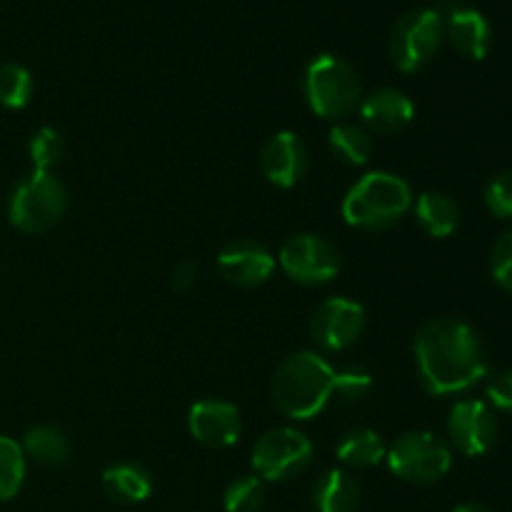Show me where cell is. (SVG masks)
Instances as JSON below:
<instances>
[{
	"label": "cell",
	"instance_id": "obj_24",
	"mask_svg": "<svg viewBox=\"0 0 512 512\" xmlns=\"http://www.w3.org/2000/svg\"><path fill=\"white\" fill-rule=\"evenodd\" d=\"M33 75L20 63L0 65V105L8 110H23L33 98Z\"/></svg>",
	"mask_w": 512,
	"mask_h": 512
},
{
	"label": "cell",
	"instance_id": "obj_6",
	"mask_svg": "<svg viewBox=\"0 0 512 512\" xmlns=\"http://www.w3.org/2000/svg\"><path fill=\"white\" fill-rule=\"evenodd\" d=\"M385 463L403 483L433 485L453 468V450L428 430H408L390 445Z\"/></svg>",
	"mask_w": 512,
	"mask_h": 512
},
{
	"label": "cell",
	"instance_id": "obj_5",
	"mask_svg": "<svg viewBox=\"0 0 512 512\" xmlns=\"http://www.w3.org/2000/svg\"><path fill=\"white\" fill-rule=\"evenodd\" d=\"M68 210V190L55 173L33 170L13 188L8 198V220L20 233H48Z\"/></svg>",
	"mask_w": 512,
	"mask_h": 512
},
{
	"label": "cell",
	"instance_id": "obj_20",
	"mask_svg": "<svg viewBox=\"0 0 512 512\" xmlns=\"http://www.w3.org/2000/svg\"><path fill=\"white\" fill-rule=\"evenodd\" d=\"M335 455L343 465L355 470H368L375 468L385 460L388 455V445L383 443L375 430L370 428H353L340 438V443L335 445Z\"/></svg>",
	"mask_w": 512,
	"mask_h": 512
},
{
	"label": "cell",
	"instance_id": "obj_9",
	"mask_svg": "<svg viewBox=\"0 0 512 512\" xmlns=\"http://www.w3.org/2000/svg\"><path fill=\"white\" fill-rule=\"evenodd\" d=\"M278 263L283 273L300 285H325L340 273L335 245L313 233H298L285 240Z\"/></svg>",
	"mask_w": 512,
	"mask_h": 512
},
{
	"label": "cell",
	"instance_id": "obj_19",
	"mask_svg": "<svg viewBox=\"0 0 512 512\" xmlns=\"http://www.w3.org/2000/svg\"><path fill=\"white\" fill-rule=\"evenodd\" d=\"M415 220L430 238H450L460 225V208L450 195L428 190L415 200Z\"/></svg>",
	"mask_w": 512,
	"mask_h": 512
},
{
	"label": "cell",
	"instance_id": "obj_7",
	"mask_svg": "<svg viewBox=\"0 0 512 512\" xmlns=\"http://www.w3.org/2000/svg\"><path fill=\"white\" fill-rule=\"evenodd\" d=\"M445 40L443 13L435 8H418L398 18L390 30V58L403 73H418L438 55Z\"/></svg>",
	"mask_w": 512,
	"mask_h": 512
},
{
	"label": "cell",
	"instance_id": "obj_10",
	"mask_svg": "<svg viewBox=\"0 0 512 512\" xmlns=\"http://www.w3.org/2000/svg\"><path fill=\"white\" fill-rule=\"evenodd\" d=\"M368 315L360 303L350 298H328L310 315V335L330 353L348 350L363 338Z\"/></svg>",
	"mask_w": 512,
	"mask_h": 512
},
{
	"label": "cell",
	"instance_id": "obj_13",
	"mask_svg": "<svg viewBox=\"0 0 512 512\" xmlns=\"http://www.w3.org/2000/svg\"><path fill=\"white\" fill-rule=\"evenodd\" d=\"M308 148L303 138L290 130H280L265 143L260 153V168H263L265 180L275 188H293L308 173Z\"/></svg>",
	"mask_w": 512,
	"mask_h": 512
},
{
	"label": "cell",
	"instance_id": "obj_31",
	"mask_svg": "<svg viewBox=\"0 0 512 512\" xmlns=\"http://www.w3.org/2000/svg\"><path fill=\"white\" fill-rule=\"evenodd\" d=\"M195 280H198V265L193 263V260H183V263L175 268L173 273V288L178 290V293H185V290H190L195 285Z\"/></svg>",
	"mask_w": 512,
	"mask_h": 512
},
{
	"label": "cell",
	"instance_id": "obj_1",
	"mask_svg": "<svg viewBox=\"0 0 512 512\" xmlns=\"http://www.w3.org/2000/svg\"><path fill=\"white\" fill-rule=\"evenodd\" d=\"M413 350L420 383L430 395L463 393L488 375L483 340L463 320H430L415 335Z\"/></svg>",
	"mask_w": 512,
	"mask_h": 512
},
{
	"label": "cell",
	"instance_id": "obj_32",
	"mask_svg": "<svg viewBox=\"0 0 512 512\" xmlns=\"http://www.w3.org/2000/svg\"><path fill=\"white\" fill-rule=\"evenodd\" d=\"M453 512H493V510H488L485 505H478V503H465V505H458Z\"/></svg>",
	"mask_w": 512,
	"mask_h": 512
},
{
	"label": "cell",
	"instance_id": "obj_14",
	"mask_svg": "<svg viewBox=\"0 0 512 512\" xmlns=\"http://www.w3.org/2000/svg\"><path fill=\"white\" fill-rule=\"evenodd\" d=\"M218 270L230 285L238 288H258L268 283L275 270V258L263 243L255 240H235L218 255Z\"/></svg>",
	"mask_w": 512,
	"mask_h": 512
},
{
	"label": "cell",
	"instance_id": "obj_22",
	"mask_svg": "<svg viewBox=\"0 0 512 512\" xmlns=\"http://www.w3.org/2000/svg\"><path fill=\"white\" fill-rule=\"evenodd\" d=\"M328 143L335 158L345 165H353V168H360V165L368 163L375 150L373 135L363 125L355 123H335L328 135Z\"/></svg>",
	"mask_w": 512,
	"mask_h": 512
},
{
	"label": "cell",
	"instance_id": "obj_23",
	"mask_svg": "<svg viewBox=\"0 0 512 512\" xmlns=\"http://www.w3.org/2000/svg\"><path fill=\"white\" fill-rule=\"evenodd\" d=\"M25 453L20 443L8 435H0V503L13 500L25 483Z\"/></svg>",
	"mask_w": 512,
	"mask_h": 512
},
{
	"label": "cell",
	"instance_id": "obj_15",
	"mask_svg": "<svg viewBox=\"0 0 512 512\" xmlns=\"http://www.w3.org/2000/svg\"><path fill=\"white\" fill-rule=\"evenodd\" d=\"M358 113L363 118V128L370 135H393L413 123L415 105L403 90L378 88L373 93L363 95V100L358 105Z\"/></svg>",
	"mask_w": 512,
	"mask_h": 512
},
{
	"label": "cell",
	"instance_id": "obj_11",
	"mask_svg": "<svg viewBox=\"0 0 512 512\" xmlns=\"http://www.w3.org/2000/svg\"><path fill=\"white\" fill-rule=\"evenodd\" d=\"M448 438L468 458L485 455L498 440V418L483 400H460L448 418Z\"/></svg>",
	"mask_w": 512,
	"mask_h": 512
},
{
	"label": "cell",
	"instance_id": "obj_18",
	"mask_svg": "<svg viewBox=\"0 0 512 512\" xmlns=\"http://www.w3.org/2000/svg\"><path fill=\"white\" fill-rule=\"evenodd\" d=\"M313 505L318 512H358V480H355L348 470H328V473L315 483Z\"/></svg>",
	"mask_w": 512,
	"mask_h": 512
},
{
	"label": "cell",
	"instance_id": "obj_29",
	"mask_svg": "<svg viewBox=\"0 0 512 512\" xmlns=\"http://www.w3.org/2000/svg\"><path fill=\"white\" fill-rule=\"evenodd\" d=\"M370 385V375L360 368H348V370H338V395L348 403H355V400H363L368 395Z\"/></svg>",
	"mask_w": 512,
	"mask_h": 512
},
{
	"label": "cell",
	"instance_id": "obj_16",
	"mask_svg": "<svg viewBox=\"0 0 512 512\" xmlns=\"http://www.w3.org/2000/svg\"><path fill=\"white\" fill-rule=\"evenodd\" d=\"M443 30L455 53L468 60H483L493 45V28L480 10L468 5H453L443 15Z\"/></svg>",
	"mask_w": 512,
	"mask_h": 512
},
{
	"label": "cell",
	"instance_id": "obj_26",
	"mask_svg": "<svg viewBox=\"0 0 512 512\" xmlns=\"http://www.w3.org/2000/svg\"><path fill=\"white\" fill-rule=\"evenodd\" d=\"M265 503V485L258 475H240L223 493L225 512H258Z\"/></svg>",
	"mask_w": 512,
	"mask_h": 512
},
{
	"label": "cell",
	"instance_id": "obj_27",
	"mask_svg": "<svg viewBox=\"0 0 512 512\" xmlns=\"http://www.w3.org/2000/svg\"><path fill=\"white\" fill-rule=\"evenodd\" d=\"M485 205L495 218H512V170L495 175L485 188Z\"/></svg>",
	"mask_w": 512,
	"mask_h": 512
},
{
	"label": "cell",
	"instance_id": "obj_12",
	"mask_svg": "<svg viewBox=\"0 0 512 512\" xmlns=\"http://www.w3.org/2000/svg\"><path fill=\"white\" fill-rule=\"evenodd\" d=\"M188 430L208 448H233L243 435L240 410L228 400H200L188 413Z\"/></svg>",
	"mask_w": 512,
	"mask_h": 512
},
{
	"label": "cell",
	"instance_id": "obj_8",
	"mask_svg": "<svg viewBox=\"0 0 512 512\" xmlns=\"http://www.w3.org/2000/svg\"><path fill=\"white\" fill-rule=\"evenodd\" d=\"M313 463V443L295 428H273L253 448V470L260 480H290Z\"/></svg>",
	"mask_w": 512,
	"mask_h": 512
},
{
	"label": "cell",
	"instance_id": "obj_3",
	"mask_svg": "<svg viewBox=\"0 0 512 512\" xmlns=\"http://www.w3.org/2000/svg\"><path fill=\"white\" fill-rule=\"evenodd\" d=\"M413 203L408 180L388 170H373L345 193L343 218L350 228L385 230L398 225L413 210Z\"/></svg>",
	"mask_w": 512,
	"mask_h": 512
},
{
	"label": "cell",
	"instance_id": "obj_28",
	"mask_svg": "<svg viewBox=\"0 0 512 512\" xmlns=\"http://www.w3.org/2000/svg\"><path fill=\"white\" fill-rule=\"evenodd\" d=\"M490 273H493L495 283L500 288L512 293V230L500 235L498 243L493 245V253H490Z\"/></svg>",
	"mask_w": 512,
	"mask_h": 512
},
{
	"label": "cell",
	"instance_id": "obj_2",
	"mask_svg": "<svg viewBox=\"0 0 512 512\" xmlns=\"http://www.w3.org/2000/svg\"><path fill=\"white\" fill-rule=\"evenodd\" d=\"M338 395V370L313 350L288 355L275 370L273 403L285 418L310 420Z\"/></svg>",
	"mask_w": 512,
	"mask_h": 512
},
{
	"label": "cell",
	"instance_id": "obj_4",
	"mask_svg": "<svg viewBox=\"0 0 512 512\" xmlns=\"http://www.w3.org/2000/svg\"><path fill=\"white\" fill-rule=\"evenodd\" d=\"M303 95L318 118L343 120L358 110L363 85L348 60L323 53L313 58L303 75Z\"/></svg>",
	"mask_w": 512,
	"mask_h": 512
},
{
	"label": "cell",
	"instance_id": "obj_21",
	"mask_svg": "<svg viewBox=\"0 0 512 512\" xmlns=\"http://www.w3.org/2000/svg\"><path fill=\"white\" fill-rule=\"evenodd\" d=\"M20 448H23L25 458L35 460L40 465H48V468H58V465H63L70 458V440L58 425L43 423L28 428Z\"/></svg>",
	"mask_w": 512,
	"mask_h": 512
},
{
	"label": "cell",
	"instance_id": "obj_25",
	"mask_svg": "<svg viewBox=\"0 0 512 512\" xmlns=\"http://www.w3.org/2000/svg\"><path fill=\"white\" fill-rule=\"evenodd\" d=\"M28 155L33 160V170L40 173H53L55 165L63 160L65 155V138L60 135V130L43 125L33 133L28 143Z\"/></svg>",
	"mask_w": 512,
	"mask_h": 512
},
{
	"label": "cell",
	"instance_id": "obj_17",
	"mask_svg": "<svg viewBox=\"0 0 512 512\" xmlns=\"http://www.w3.org/2000/svg\"><path fill=\"white\" fill-rule=\"evenodd\" d=\"M103 490L110 500L120 505H138L153 495V475L148 468L133 460H120L105 468Z\"/></svg>",
	"mask_w": 512,
	"mask_h": 512
},
{
	"label": "cell",
	"instance_id": "obj_30",
	"mask_svg": "<svg viewBox=\"0 0 512 512\" xmlns=\"http://www.w3.org/2000/svg\"><path fill=\"white\" fill-rule=\"evenodd\" d=\"M485 393H488V400L495 408L512 413V370H505V373H498L495 378H490Z\"/></svg>",
	"mask_w": 512,
	"mask_h": 512
}]
</instances>
